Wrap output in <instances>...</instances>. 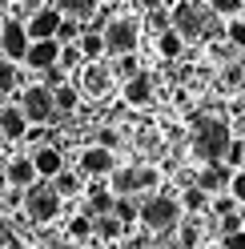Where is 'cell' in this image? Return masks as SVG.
<instances>
[{
    "instance_id": "cb8c5ba5",
    "label": "cell",
    "mask_w": 245,
    "mask_h": 249,
    "mask_svg": "<svg viewBox=\"0 0 245 249\" xmlns=\"http://www.w3.org/2000/svg\"><path fill=\"white\" fill-rule=\"evenodd\" d=\"M113 217H117L121 225H133V221H137V201L117 197V201H113Z\"/></svg>"
},
{
    "instance_id": "8fae6325",
    "label": "cell",
    "mask_w": 245,
    "mask_h": 249,
    "mask_svg": "<svg viewBox=\"0 0 245 249\" xmlns=\"http://www.w3.org/2000/svg\"><path fill=\"white\" fill-rule=\"evenodd\" d=\"M56 56H60V44L56 40H33V44H28V53H24V65L36 69V72H44V69L56 65Z\"/></svg>"
},
{
    "instance_id": "603a6c76",
    "label": "cell",
    "mask_w": 245,
    "mask_h": 249,
    "mask_svg": "<svg viewBox=\"0 0 245 249\" xmlns=\"http://www.w3.org/2000/svg\"><path fill=\"white\" fill-rule=\"evenodd\" d=\"M113 201H117L113 193H101V189H97L93 197H88V213H93V217H109V213H113ZM88 213H85V217H88Z\"/></svg>"
},
{
    "instance_id": "b9f144b4",
    "label": "cell",
    "mask_w": 245,
    "mask_h": 249,
    "mask_svg": "<svg viewBox=\"0 0 245 249\" xmlns=\"http://www.w3.org/2000/svg\"><path fill=\"white\" fill-rule=\"evenodd\" d=\"M189 4H201V0H189Z\"/></svg>"
},
{
    "instance_id": "ba28073f",
    "label": "cell",
    "mask_w": 245,
    "mask_h": 249,
    "mask_svg": "<svg viewBox=\"0 0 245 249\" xmlns=\"http://www.w3.org/2000/svg\"><path fill=\"white\" fill-rule=\"evenodd\" d=\"M60 12L56 8H36L33 17H28V24H24V33H28V40H52L56 36V28H60Z\"/></svg>"
},
{
    "instance_id": "4dcf8cb0",
    "label": "cell",
    "mask_w": 245,
    "mask_h": 249,
    "mask_svg": "<svg viewBox=\"0 0 245 249\" xmlns=\"http://www.w3.org/2000/svg\"><path fill=\"white\" fill-rule=\"evenodd\" d=\"M88 233H93V221H88L85 213H81V217H72V221H69V237H76V241H81V237H88Z\"/></svg>"
},
{
    "instance_id": "6da1fadb",
    "label": "cell",
    "mask_w": 245,
    "mask_h": 249,
    "mask_svg": "<svg viewBox=\"0 0 245 249\" xmlns=\"http://www.w3.org/2000/svg\"><path fill=\"white\" fill-rule=\"evenodd\" d=\"M229 141H233V133H229V124L217 121V117H201L193 124V153L205 165H225Z\"/></svg>"
},
{
    "instance_id": "e0dca14e",
    "label": "cell",
    "mask_w": 245,
    "mask_h": 249,
    "mask_svg": "<svg viewBox=\"0 0 245 249\" xmlns=\"http://www.w3.org/2000/svg\"><path fill=\"white\" fill-rule=\"evenodd\" d=\"M76 53H81L85 65H97V60L105 56V40H101V33H81V40H76Z\"/></svg>"
},
{
    "instance_id": "277c9868",
    "label": "cell",
    "mask_w": 245,
    "mask_h": 249,
    "mask_svg": "<svg viewBox=\"0 0 245 249\" xmlns=\"http://www.w3.org/2000/svg\"><path fill=\"white\" fill-rule=\"evenodd\" d=\"M24 213L33 217L36 225H44V221H52V217L60 213V197L52 193V185H44V181H36L33 189L24 193Z\"/></svg>"
},
{
    "instance_id": "1f68e13d",
    "label": "cell",
    "mask_w": 245,
    "mask_h": 249,
    "mask_svg": "<svg viewBox=\"0 0 245 249\" xmlns=\"http://www.w3.org/2000/svg\"><path fill=\"white\" fill-rule=\"evenodd\" d=\"M245 161V141H229V153H225V165L233 169V165H241Z\"/></svg>"
},
{
    "instance_id": "836d02e7",
    "label": "cell",
    "mask_w": 245,
    "mask_h": 249,
    "mask_svg": "<svg viewBox=\"0 0 245 249\" xmlns=\"http://www.w3.org/2000/svg\"><path fill=\"white\" fill-rule=\"evenodd\" d=\"M237 229H245V217H241V213L221 217V233H237Z\"/></svg>"
},
{
    "instance_id": "4316f807",
    "label": "cell",
    "mask_w": 245,
    "mask_h": 249,
    "mask_svg": "<svg viewBox=\"0 0 245 249\" xmlns=\"http://www.w3.org/2000/svg\"><path fill=\"white\" fill-rule=\"evenodd\" d=\"M225 40L233 44V49H245V20L241 17H233V20L225 24Z\"/></svg>"
},
{
    "instance_id": "d590c367",
    "label": "cell",
    "mask_w": 245,
    "mask_h": 249,
    "mask_svg": "<svg viewBox=\"0 0 245 249\" xmlns=\"http://www.w3.org/2000/svg\"><path fill=\"white\" fill-rule=\"evenodd\" d=\"M221 245H225V249H245V229H237V233H225V237H221Z\"/></svg>"
},
{
    "instance_id": "d6986e66",
    "label": "cell",
    "mask_w": 245,
    "mask_h": 249,
    "mask_svg": "<svg viewBox=\"0 0 245 249\" xmlns=\"http://www.w3.org/2000/svg\"><path fill=\"white\" fill-rule=\"evenodd\" d=\"M76 101H81L76 85H60V89H52V108H56V113H72Z\"/></svg>"
},
{
    "instance_id": "30bf717a",
    "label": "cell",
    "mask_w": 245,
    "mask_h": 249,
    "mask_svg": "<svg viewBox=\"0 0 245 249\" xmlns=\"http://www.w3.org/2000/svg\"><path fill=\"white\" fill-rule=\"evenodd\" d=\"M229 181H233V169H229V165H205L201 173H197V189H201L205 197L209 193H225Z\"/></svg>"
},
{
    "instance_id": "d4e9b609",
    "label": "cell",
    "mask_w": 245,
    "mask_h": 249,
    "mask_svg": "<svg viewBox=\"0 0 245 249\" xmlns=\"http://www.w3.org/2000/svg\"><path fill=\"white\" fill-rule=\"evenodd\" d=\"M93 229L101 233V237H109V241H117L121 233H125V225H121V221H117L113 213H109V217H97V225H93Z\"/></svg>"
},
{
    "instance_id": "7bdbcfd3",
    "label": "cell",
    "mask_w": 245,
    "mask_h": 249,
    "mask_svg": "<svg viewBox=\"0 0 245 249\" xmlns=\"http://www.w3.org/2000/svg\"><path fill=\"white\" fill-rule=\"evenodd\" d=\"M0 28H4V20H0Z\"/></svg>"
},
{
    "instance_id": "5b68a950",
    "label": "cell",
    "mask_w": 245,
    "mask_h": 249,
    "mask_svg": "<svg viewBox=\"0 0 245 249\" xmlns=\"http://www.w3.org/2000/svg\"><path fill=\"white\" fill-rule=\"evenodd\" d=\"M20 113L28 124H49L56 117V108H52V92L44 89V85H28L24 89V97H20Z\"/></svg>"
},
{
    "instance_id": "7402d4cb",
    "label": "cell",
    "mask_w": 245,
    "mask_h": 249,
    "mask_svg": "<svg viewBox=\"0 0 245 249\" xmlns=\"http://www.w3.org/2000/svg\"><path fill=\"white\" fill-rule=\"evenodd\" d=\"M81 33H85V28H81V20H60V28H56V44H60V49H69V44H76V40H81Z\"/></svg>"
},
{
    "instance_id": "ee69618b",
    "label": "cell",
    "mask_w": 245,
    "mask_h": 249,
    "mask_svg": "<svg viewBox=\"0 0 245 249\" xmlns=\"http://www.w3.org/2000/svg\"><path fill=\"white\" fill-rule=\"evenodd\" d=\"M12 4H17V0H12Z\"/></svg>"
},
{
    "instance_id": "52a82bcc",
    "label": "cell",
    "mask_w": 245,
    "mask_h": 249,
    "mask_svg": "<svg viewBox=\"0 0 245 249\" xmlns=\"http://www.w3.org/2000/svg\"><path fill=\"white\" fill-rule=\"evenodd\" d=\"M28 33H24V24H17V20H8L4 28H0V53H4V60L8 65H17V60H24V53H28Z\"/></svg>"
},
{
    "instance_id": "d6a6232c",
    "label": "cell",
    "mask_w": 245,
    "mask_h": 249,
    "mask_svg": "<svg viewBox=\"0 0 245 249\" xmlns=\"http://www.w3.org/2000/svg\"><path fill=\"white\" fill-rule=\"evenodd\" d=\"M149 28H157V36H161V33H169V12H161V8H157V12H149Z\"/></svg>"
},
{
    "instance_id": "74e56055",
    "label": "cell",
    "mask_w": 245,
    "mask_h": 249,
    "mask_svg": "<svg viewBox=\"0 0 245 249\" xmlns=\"http://www.w3.org/2000/svg\"><path fill=\"white\" fill-rule=\"evenodd\" d=\"M117 141H121V137H117L113 129H105V133H101V149H109V153H113V145H117Z\"/></svg>"
},
{
    "instance_id": "8992f818",
    "label": "cell",
    "mask_w": 245,
    "mask_h": 249,
    "mask_svg": "<svg viewBox=\"0 0 245 249\" xmlns=\"http://www.w3.org/2000/svg\"><path fill=\"white\" fill-rule=\"evenodd\" d=\"M169 28L181 40H197L201 28H205V12L197 4H189V0H181V4H173V12H169Z\"/></svg>"
},
{
    "instance_id": "484cf974",
    "label": "cell",
    "mask_w": 245,
    "mask_h": 249,
    "mask_svg": "<svg viewBox=\"0 0 245 249\" xmlns=\"http://www.w3.org/2000/svg\"><path fill=\"white\" fill-rule=\"evenodd\" d=\"M205 201H209V197H205L201 189H197V185H189V189H185V197H181L177 205H185L189 213H201V209H205Z\"/></svg>"
},
{
    "instance_id": "3957f363",
    "label": "cell",
    "mask_w": 245,
    "mask_h": 249,
    "mask_svg": "<svg viewBox=\"0 0 245 249\" xmlns=\"http://www.w3.org/2000/svg\"><path fill=\"white\" fill-rule=\"evenodd\" d=\"M177 217H181V205L173 197H149L137 205V221H145L149 229H169L177 225Z\"/></svg>"
},
{
    "instance_id": "5bb4252c",
    "label": "cell",
    "mask_w": 245,
    "mask_h": 249,
    "mask_svg": "<svg viewBox=\"0 0 245 249\" xmlns=\"http://www.w3.org/2000/svg\"><path fill=\"white\" fill-rule=\"evenodd\" d=\"M0 133H4L8 141H20V137L28 133V121L20 113V105H4L0 108Z\"/></svg>"
},
{
    "instance_id": "44dd1931",
    "label": "cell",
    "mask_w": 245,
    "mask_h": 249,
    "mask_svg": "<svg viewBox=\"0 0 245 249\" xmlns=\"http://www.w3.org/2000/svg\"><path fill=\"white\" fill-rule=\"evenodd\" d=\"M157 53L173 60V56H181V53H185V40H181L173 28H169V33H161V36H157Z\"/></svg>"
},
{
    "instance_id": "8d00e7d4",
    "label": "cell",
    "mask_w": 245,
    "mask_h": 249,
    "mask_svg": "<svg viewBox=\"0 0 245 249\" xmlns=\"http://www.w3.org/2000/svg\"><path fill=\"white\" fill-rule=\"evenodd\" d=\"M233 205H237L233 197H217V205H213V209H217V217H229V213H233Z\"/></svg>"
},
{
    "instance_id": "9c48e42d",
    "label": "cell",
    "mask_w": 245,
    "mask_h": 249,
    "mask_svg": "<svg viewBox=\"0 0 245 249\" xmlns=\"http://www.w3.org/2000/svg\"><path fill=\"white\" fill-rule=\"evenodd\" d=\"M81 173L85 177H109L113 173V153L101 149V145H88L81 153Z\"/></svg>"
},
{
    "instance_id": "ab89813d",
    "label": "cell",
    "mask_w": 245,
    "mask_h": 249,
    "mask_svg": "<svg viewBox=\"0 0 245 249\" xmlns=\"http://www.w3.org/2000/svg\"><path fill=\"white\" fill-rule=\"evenodd\" d=\"M165 4H169V8H173V4H181V0H165Z\"/></svg>"
},
{
    "instance_id": "7c38bea8",
    "label": "cell",
    "mask_w": 245,
    "mask_h": 249,
    "mask_svg": "<svg viewBox=\"0 0 245 249\" xmlns=\"http://www.w3.org/2000/svg\"><path fill=\"white\" fill-rule=\"evenodd\" d=\"M28 161H33L36 177H44V181H52V177L60 173V169H65V157H60V149H56V145H40V149H36Z\"/></svg>"
},
{
    "instance_id": "f35d334b",
    "label": "cell",
    "mask_w": 245,
    "mask_h": 249,
    "mask_svg": "<svg viewBox=\"0 0 245 249\" xmlns=\"http://www.w3.org/2000/svg\"><path fill=\"white\" fill-rule=\"evenodd\" d=\"M161 4H165V0H141V8H149V12H157Z\"/></svg>"
},
{
    "instance_id": "60d3db41",
    "label": "cell",
    "mask_w": 245,
    "mask_h": 249,
    "mask_svg": "<svg viewBox=\"0 0 245 249\" xmlns=\"http://www.w3.org/2000/svg\"><path fill=\"white\" fill-rule=\"evenodd\" d=\"M241 20H245V4H241Z\"/></svg>"
},
{
    "instance_id": "7a4b0ae2",
    "label": "cell",
    "mask_w": 245,
    "mask_h": 249,
    "mask_svg": "<svg viewBox=\"0 0 245 249\" xmlns=\"http://www.w3.org/2000/svg\"><path fill=\"white\" fill-rule=\"evenodd\" d=\"M101 40H105V53L109 56H133L137 53V20H129V17H121V20H109L105 24V33H101Z\"/></svg>"
},
{
    "instance_id": "f1b7e54d",
    "label": "cell",
    "mask_w": 245,
    "mask_h": 249,
    "mask_svg": "<svg viewBox=\"0 0 245 249\" xmlns=\"http://www.w3.org/2000/svg\"><path fill=\"white\" fill-rule=\"evenodd\" d=\"M209 8H213V17H241V0H209Z\"/></svg>"
},
{
    "instance_id": "4fadbf2b",
    "label": "cell",
    "mask_w": 245,
    "mask_h": 249,
    "mask_svg": "<svg viewBox=\"0 0 245 249\" xmlns=\"http://www.w3.org/2000/svg\"><path fill=\"white\" fill-rule=\"evenodd\" d=\"M76 92H88V97H105L109 92V72L101 65H81V89Z\"/></svg>"
},
{
    "instance_id": "ac0fdd59",
    "label": "cell",
    "mask_w": 245,
    "mask_h": 249,
    "mask_svg": "<svg viewBox=\"0 0 245 249\" xmlns=\"http://www.w3.org/2000/svg\"><path fill=\"white\" fill-rule=\"evenodd\" d=\"M56 12L65 20H85L97 12V0H56Z\"/></svg>"
},
{
    "instance_id": "83f0119b",
    "label": "cell",
    "mask_w": 245,
    "mask_h": 249,
    "mask_svg": "<svg viewBox=\"0 0 245 249\" xmlns=\"http://www.w3.org/2000/svg\"><path fill=\"white\" fill-rule=\"evenodd\" d=\"M17 85H20V72H17V65L0 60V92H12Z\"/></svg>"
},
{
    "instance_id": "9a60e30c",
    "label": "cell",
    "mask_w": 245,
    "mask_h": 249,
    "mask_svg": "<svg viewBox=\"0 0 245 249\" xmlns=\"http://www.w3.org/2000/svg\"><path fill=\"white\" fill-rule=\"evenodd\" d=\"M4 177H8L12 189H33V185H36V169H33V161H28V157H17V161H8Z\"/></svg>"
},
{
    "instance_id": "2e32d148",
    "label": "cell",
    "mask_w": 245,
    "mask_h": 249,
    "mask_svg": "<svg viewBox=\"0 0 245 249\" xmlns=\"http://www.w3.org/2000/svg\"><path fill=\"white\" fill-rule=\"evenodd\" d=\"M125 101L129 105H149L153 101V76H145V72L129 76L125 81Z\"/></svg>"
},
{
    "instance_id": "e575fe53",
    "label": "cell",
    "mask_w": 245,
    "mask_h": 249,
    "mask_svg": "<svg viewBox=\"0 0 245 249\" xmlns=\"http://www.w3.org/2000/svg\"><path fill=\"white\" fill-rule=\"evenodd\" d=\"M117 72L125 76V81H129V76H137V56H121V60H117Z\"/></svg>"
},
{
    "instance_id": "ffe728a7",
    "label": "cell",
    "mask_w": 245,
    "mask_h": 249,
    "mask_svg": "<svg viewBox=\"0 0 245 249\" xmlns=\"http://www.w3.org/2000/svg\"><path fill=\"white\" fill-rule=\"evenodd\" d=\"M76 189H81V173H69V169H60V173L52 177V193H56V197H72Z\"/></svg>"
},
{
    "instance_id": "f546056e",
    "label": "cell",
    "mask_w": 245,
    "mask_h": 249,
    "mask_svg": "<svg viewBox=\"0 0 245 249\" xmlns=\"http://www.w3.org/2000/svg\"><path fill=\"white\" fill-rule=\"evenodd\" d=\"M229 197L245 205V169H233V181H229Z\"/></svg>"
}]
</instances>
